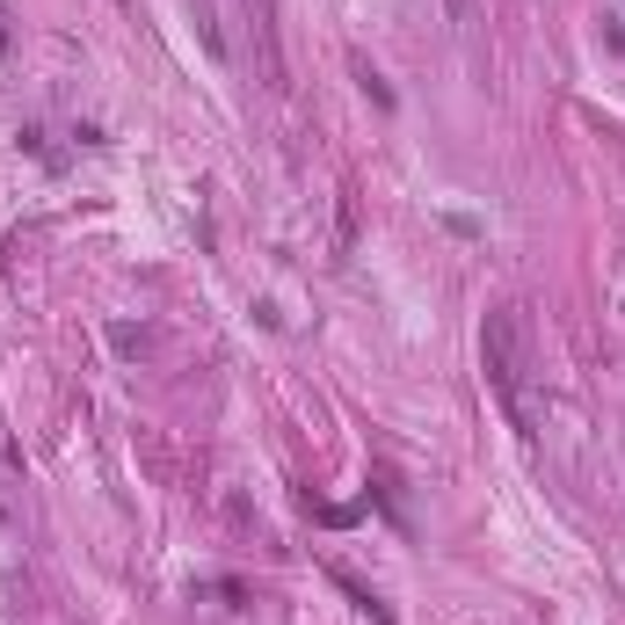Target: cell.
Returning <instances> with one entry per match:
<instances>
[{"mask_svg":"<svg viewBox=\"0 0 625 625\" xmlns=\"http://www.w3.org/2000/svg\"><path fill=\"white\" fill-rule=\"evenodd\" d=\"M480 371H487V393L509 407V422L531 436V400H523V379H531V320H523V306H495L487 312Z\"/></svg>","mask_w":625,"mask_h":625,"instance_id":"6da1fadb","label":"cell"}]
</instances>
